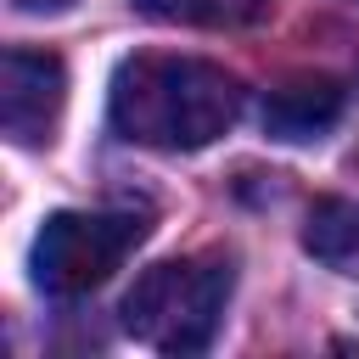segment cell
<instances>
[{
	"label": "cell",
	"mask_w": 359,
	"mask_h": 359,
	"mask_svg": "<svg viewBox=\"0 0 359 359\" xmlns=\"http://www.w3.org/2000/svg\"><path fill=\"white\" fill-rule=\"evenodd\" d=\"M241 112V84L202 56H129L112 73L107 118L151 151H202Z\"/></svg>",
	"instance_id": "obj_1"
},
{
	"label": "cell",
	"mask_w": 359,
	"mask_h": 359,
	"mask_svg": "<svg viewBox=\"0 0 359 359\" xmlns=\"http://www.w3.org/2000/svg\"><path fill=\"white\" fill-rule=\"evenodd\" d=\"M230 258H163L135 275L123 292V331L157 353H202L219 337L224 303H230Z\"/></svg>",
	"instance_id": "obj_2"
},
{
	"label": "cell",
	"mask_w": 359,
	"mask_h": 359,
	"mask_svg": "<svg viewBox=\"0 0 359 359\" xmlns=\"http://www.w3.org/2000/svg\"><path fill=\"white\" fill-rule=\"evenodd\" d=\"M146 213H50L34 236L28 269L45 297H84L146 241Z\"/></svg>",
	"instance_id": "obj_3"
},
{
	"label": "cell",
	"mask_w": 359,
	"mask_h": 359,
	"mask_svg": "<svg viewBox=\"0 0 359 359\" xmlns=\"http://www.w3.org/2000/svg\"><path fill=\"white\" fill-rule=\"evenodd\" d=\"M67 101V67L50 50H22L11 45L0 56V123L17 146H50V129Z\"/></svg>",
	"instance_id": "obj_4"
},
{
	"label": "cell",
	"mask_w": 359,
	"mask_h": 359,
	"mask_svg": "<svg viewBox=\"0 0 359 359\" xmlns=\"http://www.w3.org/2000/svg\"><path fill=\"white\" fill-rule=\"evenodd\" d=\"M258 118L269 140H314L342 118V84L331 73H297L264 95Z\"/></svg>",
	"instance_id": "obj_5"
},
{
	"label": "cell",
	"mask_w": 359,
	"mask_h": 359,
	"mask_svg": "<svg viewBox=\"0 0 359 359\" xmlns=\"http://www.w3.org/2000/svg\"><path fill=\"white\" fill-rule=\"evenodd\" d=\"M303 252L331 275H359V202L320 196L303 219Z\"/></svg>",
	"instance_id": "obj_6"
},
{
	"label": "cell",
	"mask_w": 359,
	"mask_h": 359,
	"mask_svg": "<svg viewBox=\"0 0 359 359\" xmlns=\"http://www.w3.org/2000/svg\"><path fill=\"white\" fill-rule=\"evenodd\" d=\"M157 22H185V28H247L269 11V0H135Z\"/></svg>",
	"instance_id": "obj_7"
},
{
	"label": "cell",
	"mask_w": 359,
	"mask_h": 359,
	"mask_svg": "<svg viewBox=\"0 0 359 359\" xmlns=\"http://www.w3.org/2000/svg\"><path fill=\"white\" fill-rule=\"evenodd\" d=\"M17 11H67L73 0H11Z\"/></svg>",
	"instance_id": "obj_8"
}]
</instances>
